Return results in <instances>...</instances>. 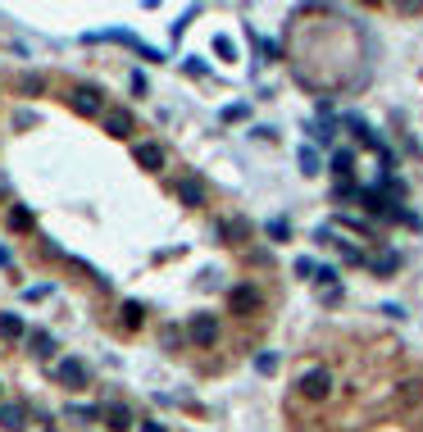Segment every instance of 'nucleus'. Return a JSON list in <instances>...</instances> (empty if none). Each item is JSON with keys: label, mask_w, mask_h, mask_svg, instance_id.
<instances>
[{"label": "nucleus", "mask_w": 423, "mask_h": 432, "mask_svg": "<svg viewBox=\"0 0 423 432\" xmlns=\"http://www.w3.org/2000/svg\"><path fill=\"white\" fill-rule=\"evenodd\" d=\"M296 387H301V396H310V400H328V396H332V373L323 369V364H314V369L301 373V382H296Z\"/></svg>", "instance_id": "f257e3e1"}, {"label": "nucleus", "mask_w": 423, "mask_h": 432, "mask_svg": "<svg viewBox=\"0 0 423 432\" xmlns=\"http://www.w3.org/2000/svg\"><path fill=\"white\" fill-rule=\"evenodd\" d=\"M55 378H60L69 391H82L86 378H91V369H86V360H78V355H64V360L55 364Z\"/></svg>", "instance_id": "f03ea898"}, {"label": "nucleus", "mask_w": 423, "mask_h": 432, "mask_svg": "<svg viewBox=\"0 0 423 432\" xmlns=\"http://www.w3.org/2000/svg\"><path fill=\"white\" fill-rule=\"evenodd\" d=\"M187 337L196 341V346H214L219 341V319H214V314H191Z\"/></svg>", "instance_id": "7ed1b4c3"}, {"label": "nucleus", "mask_w": 423, "mask_h": 432, "mask_svg": "<svg viewBox=\"0 0 423 432\" xmlns=\"http://www.w3.org/2000/svg\"><path fill=\"white\" fill-rule=\"evenodd\" d=\"M228 305H233V314H259L264 296H259L255 287H233V292H228Z\"/></svg>", "instance_id": "20e7f679"}, {"label": "nucleus", "mask_w": 423, "mask_h": 432, "mask_svg": "<svg viewBox=\"0 0 423 432\" xmlns=\"http://www.w3.org/2000/svg\"><path fill=\"white\" fill-rule=\"evenodd\" d=\"M132 159H137L146 173L164 169V150H160V141H137V146H132Z\"/></svg>", "instance_id": "39448f33"}, {"label": "nucleus", "mask_w": 423, "mask_h": 432, "mask_svg": "<svg viewBox=\"0 0 423 432\" xmlns=\"http://www.w3.org/2000/svg\"><path fill=\"white\" fill-rule=\"evenodd\" d=\"M23 424H27V405H23V400H5V405H0V428H5V432H23Z\"/></svg>", "instance_id": "423d86ee"}, {"label": "nucleus", "mask_w": 423, "mask_h": 432, "mask_svg": "<svg viewBox=\"0 0 423 432\" xmlns=\"http://www.w3.org/2000/svg\"><path fill=\"white\" fill-rule=\"evenodd\" d=\"M132 424H137V419H132L128 405H119V400H114V405H105V428H110V432H128Z\"/></svg>", "instance_id": "0eeeda50"}, {"label": "nucleus", "mask_w": 423, "mask_h": 432, "mask_svg": "<svg viewBox=\"0 0 423 432\" xmlns=\"http://www.w3.org/2000/svg\"><path fill=\"white\" fill-rule=\"evenodd\" d=\"M73 110L78 114H100V91H96V86H78V91H73Z\"/></svg>", "instance_id": "6e6552de"}, {"label": "nucleus", "mask_w": 423, "mask_h": 432, "mask_svg": "<svg viewBox=\"0 0 423 432\" xmlns=\"http://www.w3.org/2000/svg\"><path fill=\"white\" fill-rule=\"evenodd\" d=\"M5 223H9V233H32L37 218H32V209H27V205H14V209L5 214Z\"/></svg>", "instance_id": "1a4fd4ad"}, {"label": "nucleus", "mask_w": 423, "mask_h": 432, "mask_svg": "<svg viewBox=\"0 0 423 432\" xmlns=\"http://www.w3.org/2000/svg\"><path fill=\"white\" fill-rule=\"evenodd\" d=\"M178 200L182 205H205V187H200L196 178H182L178 182Z\"/></svg>", "instance_id": "9d476101"}, {"label": "nucleus", "mask_w": 423, "mask_h": 432, "mask_svg": "<svg viewBox=\"0 0 423 432\" xmlns=\"http://www.w3.org/2000/svg\"><path fill=\"white\" fill-rule=\"evenodd\" d=\"M105 132H110V137H128V132H132V114L110 110V114H105Z\"/></svg>", "instance_id": "9b49d317"}, {"label": "nucleus", "mask_w": 423, "mask_h": 432, "mask_svg": "<svg viewBox=\"0 0 423 432\" xmlns=\"http://www.w3.org/2000/svg\"><path fill=\"white\" fill-rule=\"evenodd\" d=\"M0 337H5V341H18V337H23V314H14V310L0 314Z\"/></svg>", "instance_id": "f8f14e48"}, {"label": "nucleus", "mask_w": 423, "mask_h": 432, "mask_svg": "<svg viewBox=\"0 0 423 432\" xmlns=\"http://www.w3.org/2000/svg\"><path fill=\"white\" fill-rule=\"evenodd\" d=\"M369 268H373V273H378V277H391V273H396V268H401V255H396V251H382V255L373 259Z\"/></svg>", "instance_id": "ddd939ff"}, {"label": "nucleus", "mask_w": 423, "mask_h": 432, "mask_svg": "<svg viewBox=\"0 0 423 432\" xmlns=\"http://www.w3.org/2000/svg\"><path fill=\"white\" fill-rule=\"evenodd\" d=\"M296 164H301L305 178H314V173H319V150H314V146H301V150H296Z\"/></svg>", "instance_id": "4468645a"}, {"label": "nucleus", "mask_w": 423, "mask_h": 432, "mask_svg": "<svg viewBox=\"0 0 423 432\" xmlns=\"http://www.w3.org/2000/svg\"><path fill=\"white\" fill-rule=\"evenodd\" d=\"M351 169H355V150H337V155H332V173H337V182L351 178Z\"/></svg>", "instance_id": "2eb2a0df"}, {"label": "nucleus", "mask_w": 423, "mask_h": 432, "mask_svg": "<svg viewBox=\"0 0 423 432\" xmlns=\"http://www.w3.org/2000/svg\"><path fill=\"white\" fill-rule=\"evenodd\" d=\"M27 346H32L37 355H51V351H55V337H51V332H41V328H37V332H27Z\"/></svg>", "instance_id": "dca6fc26"}, {"label": "nucleus", "mask_w": 423, "mask_h": 432, "mask_svg": "<svg viewBox=\"0 0 423 432\" xmlns=\"http://www.w3.org/2000/svg\"><path fill=\"white\" fill-rule=\"evenodd\" d=\"M69 414H73V419H82V424H96V419H105V410H100V405H73Z\"/></svg>", "instance_id": "f3484780"}, {"label": "nucleus", "mask_w": 423, "mask_h": 432, "mask_svg": "<svg viewBox=\"0 0 423 432\" xmlns=\"http://www.w3.org/2000/svg\"><path fill=\"white\" fill-rule=\"evenodd\" d=\"M382 196H387V200H401V196H405V182H401V178H382Z\"/></svg>", "instance_id": "a211bd4d"}, {"label": "nucleus", "mask_w": 423, "mask_h": 432, "mask_svg": "<svg viewBox=\"0 0 423 432\" xmlns=\"http://www.w3.org/2000/svg\"><path fill=\"white\" fill-rule=\"evenodd\" d=\"M214 51L223 55V60H237V41H233V37H223V32L214 37Z\"/></svg>", "instance_id": "6ab92c4d"}, {"label": "nucleus", "mask_w": 423, "mask_h": 432, "mask_svg": "<svg viewBox=\"0 0 423 432\" xmlns=\"http://www.w3.org/2000/svg\"><path fill=\"white\" fill-rule=\"evenodd\" d=\"M296 277H310V282H314V277H319V264H314L310 255H301V259H296Z\"/></svg>", "instance_id": "aec40b11"}, {"label": "nucleus", "mask_w": 423, "mask_h": 432, "mask_svg": "<svg viewBox=\"0 0 423 432\" xmlns=\"http://www.w3.org/2000/svg\"><path fill=\"white\" fill-rule=\"evenodd\" d=\"M141 314H146V310H141L137 301H128V305H123V323H128V328H137V323H141Z\"/></svg>", "instance_id": "412c9836"}, {"label": "nucleus", "mask_w": 423, "mask_h": 432, "mask_svg": "<svg viewBox=\"0 0 423 432\" xmlns=\"http://www.w3.org/2000/svg\"><path fill=\"white\" fill-rule=\"evenodd\" d=\"M305 132H310V137L319 141V146H323V141H332V123H310Z\"/></svg>", "instance_id": "4be33fe9"}, {"label": "nucleus", "mask_w": 423, "mask_h": 432, "mask_svg": "<svg viewBox=\"0 0 423 432\" xmlns=\"http://www.w3.org/2000/svg\"><path fill=\"white\" fill-rule=\"evenodd\" d=\"M182 69H187V73H191V78H205V73H209V64H205V60H200V55H191V60H187V64H182Z\"/></svg>", "instance_id": "5701e85b"}, {"label": "nucleus", "mask_w": 423, "mask_h": 432, "mask_svg": "<svg viewBox=\"0 0 423 432\" xmlns=\"http://www.w3.org/2000/svg\"><path fill=\"white\" fill-rule=\"evenodd\" d=\"M319 287H337V268L332 264H319V277H314Z\"/></svg>", "instance_id": "b1692460"}, {"label": "nucleus", "mask_w": 423, "mask_h": 432, "mask_svg": "<svg viewBox=\"0 0 423 432\" xmlns=\"http://www.w3.org/2000/svg\"><path fill=\"white\" fill-rule=\"evenodd\" d=\"M255 369H259V373H273V369H278V355H273V351L255 355Z\"/></svg>", "instance_id": "393cba45"}, {"label": "nucleus", "mask_w": 423, "mask_h": 432, "mask_svg": "<svg viewBox=\"0 0 423 432\" xmlns=\"http://www.w3.org/2000/svg\"><path fill=\"white\" fill-rule=\"evenodd\" d=\"M337 251H341V259H346V264H364V255H360V251H355V246H351V242H337Z\"/></svg>", "instance_id": "a878e982"}, {"label": "nucleus", "mask_w": 423, "mask_h": 432, "mask_svg": "<svg viewBox=\"0 0 423 432\" xmlns=\"http://www.w3.org/2000/svg\"><path fill=\"white\" fill-rule=\"evenodd\" d=\"M268 237H278V242H287V218H273V223H268Z\"/></svg>", "instance_id": "bb28decb"}, {"label": "nucleus", "mask_w": 423, "mask_h": 432, "mask_svg": "<svg viewBox=\"0 0 423 432\" xmlns=\"http://www.w3.org/2000/svg\"><path fill=\"white\" fill-rule=\"evenodd\" d=\"M18 86H23V91H41V86H46V82H41V78H37V73H27V78H18Z\"/></svg>", "instance_id": "cd10ccee"}, {"label": "nucleus", "mask_w": 423, "mask_h": 432, "mask_svg": "<svg viewBox=\"0 0 423 432\" xmlns=\"http://www.w3.org/2000/svg\"><path fill=\"white\" fill-rule=\"evenodd\" d=\"M233 119H246V105H228V110H223V123H233Z\"/></svg>", "instance_id": "c85d7f7f"}, {"label": "nucleus", "mask_w": 423, "mask_h": 432, "mask_svg": "<svg viewBox=\"0 0 423 432\" xmlns=\"http://www.w3.org/2000/svg\"><path fill=\"white\" fill-rule=\"evenodd\" d=\"M319 296H323V305H337V301H341V287H323Z\"/></svg>", "instance_id": "c756f323"}, {"label": "nucleus", "mask_w": 423, "mask_h": 432, "mask_svg": "<svg viewBox=\"0 0 423 432\" xmlns=\"http://www.w3.org/2000/svg\"><path fill=\"white\" fill-rule=\"evenodd\" d=\"M14 123H18V128H32V123H37V114H27V110H18V114H14Z\"/></svg>", "instance_id": "7c9ffc66"}, {"label": "nucleus", "mask_w": 423, "mask_h": 432, "mask_svg": "<svg viewBox=\"0 0 423 432\" xmlns=\"http://www.w3.org/2000/svg\"><path fill=\"white\" fill-rule=\"evenodd\" d=\"M141 432H169V428H164V424H146Z\"/></svg>", "instance_id": "2f4dec72"}, {"label": "nucleus", "mask_w": 423, "mask_h": 432, "mask_svg": "<svg viewBox=\"0 0 423 432\" xmlns=\"http://www.w3.org/2000/svg\"><path fill=\"white\" fill-rule=\"evenodd\" d=\"M9 264V251H5V246H0V268H5Z\"/></svg>", "instance_id": "473e14b6"}, {"label": "nucleus", "mask_w": 423, "mask_h": 432, "mask_svg": "<svg viewBox=\"0 0 423 432\" xmlns=\"http://www.w3.org/2000/svg\"><path fill=\"white\" fill-rule=\"evenodd\" d=\"M46 432H51V428H46Z\"/></svg>", "instance_id": "72a5a7b5"}]
</instances>
